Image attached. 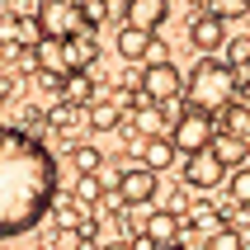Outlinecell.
<instances>
[{
	"mask_svg": "<svg viewBox=\"0 0 250 250\" xmlns=\"http://www.w3.org/2000/svg\"><path fill=\"white\" fill-rule=\"evenodd\" d=\"M57 208V161L33 132L0 137V236H24Z\"/></svg>",
	"mask_w": 250,
	"mask_h": 250,
	"instance_id": "cell-1",
	"label": "cell"
},
{
	"mask_svg": "<svg viewBox=\"0 0 250 250\" xmlns=\"http://www.w3.org/2000/svg\"><path fill=\"white\" fill-rule=\"evenodd\" d=\"M236 90H241V76L227 62H217V57H198L194 71H189V85H184V104L194 113H227L231 104H236Z\"/></svg>",
	"mask_w": 250,
	"mask_h": 250,
	"instance_id": "cell-2",
	"label": "cell"
},
{
	"mask_svg": "<svg viewBox=\"0 0 250 250\" xmlns=\"http://www.w3.org/2000/svg\"><path fill=\"white\" fill-rule=\"evenodd\" d=\"M33 24H38L42 38H52V42H71V38H81V33H95L90 0H38Z\"/></svg>",
	"mask_w": 250,
	"mask_h": 250,
	"instance_id": "cell-3",
	"label": "cell"
},
{
	"mask_svg": "<svg viewBox=\"0 0 250 250\" xmlns=\"http://www.w3.org/2000/svg\"><path fill=\"white\" fill-rule=\"evenodd\" d=\"M170 142H175V151H180L184 161H189V156H203V151H212V142H217V127H212V118H208V113L184 109V118L175 123Z\"/></svg>",
	"mask_w": 250,
	"mask_h": 250,
	"instance_id": "cell-4",
	"label": "cell"
},
{
	"mask_svg": "<svg viewBox=\"0 0 250 250\" xmlns=\"http://www.w3.org/2000/svg\"><path fill=\"white\" fill-rule=\"evenodd\" d=\"M184 76H180V66H175V62H151V66L142 71V81H137V90L146 99H151V104H175V99L184 95Z\"/></svg>",
	"mask_w": 250,
	"mask_h": 250,
	"instance_id": "cell-5",
	"label": "cell"
},
{
	"mask_svg": "<svg viewBox=\"0 0 250 250\" xmlns=\"http://www.w3.org/2000/svg\"><path fill=\"white\" fill-rule=\"evenodd\" d=\"M118 194H123L127 208H146V203L161 194V189H156V170H146L142 161L127 156V161H123V189H118Z\"/></svg>",
	"mask_w": 250,
	"mask_h": 250,
	"instance_id": "cell-6",
	"label": "cell"
},
{
	"mask_svg": "<svg viewBox=\"0 0 250 250\" xmlns=\"http://www.w3.org/2000/svg\"><path fill=\"white\" fill-rule=\"evenodd\" d=\"M222 180H231V175H227V166L217 161V151H203V156H189V161H184V184H194V189H217Z\"/></svg>",
	"mask_w": 250,
	"mask_h": 250,
	"instance_id": "cell-7",
	"label": "cell"
},
{
	"mask_svg": "<svg viewBox=\"0 0 250 250\" xmlns=\"http://www.w3.org/2000/svg\"><path fill=\"white\" fill-rule=\"evenodd\" d=\"M166 19H170V0H127L123 5V24L142 28V33H156Z\"/></svg>",
	"mask_w": 250,
	"mask_h": 250,
	"instance_id": "cell-8",
	"label": "cell"
},
{
	"mask_svg": "<svg viewBox=\"0 0 250 250\" xmlns=\"http://www.w3.org/2000/svg\"><path fill=\"white\" fill-rule=\"evenodd\" d=\"M180 231H184V217H175V212H166V208H151V217L142 227V236L151 241L156 250H175L180 246Z\"/></svg>",
	"mask_w": 250,
	"mask_h": 250,
	"instance_id": "cell-9",
	"label": "cell"
},
{
	"mask_svg": "<svg viewBox=\"0 0 250 250\" xmlns=\"http://www.w3.org/2000/svg\"><path fill=\"white\" fill-rule=\"evenodd\" d=\"M227 24L217 19V14H198L194 24H189V47H198V52L208 57V52H217V47H227Z\"/></svg>",
	"mask_w": 250,
	"mask_h": 250,
	"instance_id": "cell-10",
	"label": "cell"
},
{
	"mask_svg": "<svg viewBox=\"0 0 250 250\" xmlns=\"http://www.w3.org/2000/svg\"><path fill=\"white\" fill-rule=\"evenodd\" d=\"M156 33H142V28H118V57L123 62H151V52H156Z\"/></svg>",
	"mask_w": 250,
	"mask_h": 250,
	"instance_id": "cell-11",
	"label": "cell"
},
{
	"mask_svg": "<svg viewBox=\"0 0 250 250\" xmlns=\"http://www.w3.org/2000/svg\"><path fill=\"white\" fill-rule=\"evenodd\" d=\"M95 62H99L95 33H81V38L66 42V71H71V76H90V66H95Z\"/></svg>",
	"mask_w": 250,
	"mask_h": 250,
	"instance_id": "cell-12",
	"label": "cell"
},
{
	"mask_svg": "<svg viewBox=\"0 0 250 250\" xmlns=\"http://www.w3.org/2000/svg\"><path fill=\"white\" fill-rule=\"evenodd\" d=\"M38 76H62V81L71 76L66 71V42H52V38L38 42Z\"/></svg>",
	"mask_w": 250,
	"mask_h": 250,
	"instance_id": "cell-13",
	"label": "cell"
},
{
	"mask_svg": "<svg viewBox=\"0 0 250 250\" xmlns=\"http://www.w3.org/2000/svg\"><path fill=\"white\" fill-rule=\"evenodd\" d=\"M212 151H217V161H222L227 170H241L250 161V146L241 137H231V132H217V142H212Z\"/></svg>",
	"mask_w": 250,
	"mask_h": 250,
	"instance_id": "cell-14",
	"label": "cell"
},
{
	"mask_svg": "<svg viewBox=\"0 0 250 250\" xmlns=\"http://www.w3.org/2000/svg\"><path fill=\"white\" fill-rule=\"evenodd\" d=\"M85 123L95 127V132H118V127L127 123V113H123V109H118V104L109 99V104H90V113H85Z\"/></svg>",
	"mask_w": 250,
	"mask_h": 250,
	"instance_id": "cell-15",
	"label": "cell"
},
{
	"mask_svg": "<svg viewBox=\"0 0 250 250\" xmlns=\"http://www.w3.org/2000/svg\"><path fill=\"white\" fill-rule=\"evenodd\" d=\"M175 142L170 137H151V142H142V166L146 170H170V161H175Z\"/></svg>",
	"mask_w": 250,
	"mask_h": 250,
	"instance_id": "cell-16",
	"label": "cell"
},
{
	"mask_svg": "<svg viewBox=\"0 0 250 250\" xmlns=\"http://www.w3.org/2000/svg\"><path fill=\"white\" fill-rule=\"evenodd\" d=\"M71 166H76V180H81V175H99V170H104V156H99L95 146H76V151H71Z\"/></svg>",
	"mask_w": 250,
	"mask_h": 250,
	"instance_id": "cell-17",
	"label": "cell"
},
{
	"mask_svg": "<svg viewBox=\"0 0 250 250\" xmlns=\"http://www.w3.org/2000/svg\"><path fill=\"white\" fill-rule=\"evenodd\" d=\"M81 113H90V109H81V104H66V99H62V104H57V109L47 113V123H52L57 132H66V127H76V123H85Z\"/></svg>",
	"mask_w": 250,
	"mask_h": 250,
	"instance_id": "cell-18",
	"label": "cell"
},
{
	"mask_svg": "<svg viewBox=\"0 0 250 250\" xmlns=\"http://www.w3.org/2000/svg\"><path fill=\"white\" fill-rule=\"evenodd\" d=\"M227 132L250 146V104H231V109H227Z\"/></svg>",
	"mask_w": 250,
	"mask_h": 250,
	"instance_id": "cell-19",
	"label": "cell"
},
{
	"mask_svg": "<svg viewBox=\"0 0 250 250\" xmlns=\"http://www.w3.org/2000/svg\"><path fill=\"white\" fill-rule=\"evenodd\" d=\"M227 66L231 71H250V38H231L227 42Z\"/></svg>",
	"mask_w": 250,
	"mask_h": 250,
	"instance_id": "cell-20",
	"label": "cell"
},
{
	"mask_svg": "<svg viewBox=\"0 0 250 250\" xmlns=\"http://www.w3.org/2000/svg\"><path fill=\"white\" fill-rule=\"evenodd\" d=\"M250 10V0H208V14H217V19H241V14Z\"/></svg>",
	"mask_w": 250,
	"mask_h": 250,
	"instance_id": "cell-21",
	"label": "cell"
},
{
	"mask_svg": "<svg viewBox=\"0 0 250 250\" xmlns=\"http://www.w3.org/2000/svg\"><path fill=\"white\" fill-rule=\"evenodd\" d=\"M76 198L95 208L99 198H104V184H99V175H81V180H76Z\"/></svg>",
	"mask_w": 250,
	"mask_h": 250,
	"instance_id": "cell-22",
	"label": "cell"
},
{
	"mask_svg": "<svg viewBox=\"0 0 250 250\" xmlns=\"http://www.w3.org/2000/svg\"><path fill=\"white\" fill-rule=\"evenodd\" d=\"M231 198H236L241 208H250V166H241V170H231Z\"/></svg>",
	"mask_w": 250,
	"mask_h": 250,
	"instance_id": "cell-23",
	"label": "cell"
},
{
	"mask_svg": "<svg viewBox=\"0 0 250 250\" xmlns=\"http://www.w3.org/2000/svg\"><path fill=\"white\" fill-rule=\"evenodd\" d=\"M208 250H246V231H236V227H227V231H217L212 236Z\"/></svg>",
	"mask_w": 250,
	"mask_h": 250,
	"instance_id": "cell-24",
	"label": "cell"
},
{
	"mask_svg": "<svg viewBox=\"0 0 250 250\" xmlns=\"http://www.w3.org/2000/svg\"><path fill=\"white\" fill-rule=\"evenodd\" d=\"M104 250H132V241H109Z\"/></svg>",
	"mask_w": 250,
	"mask_h": 250,
	"instance_id": "cell-25",
	"label": "cell"
},
{
	"mask_svg": "<svg viewBox=\"0 0 250 250\" xmlns=\"http://www.w3.org/2000/svg\"><path fill=\"white\" fill-rule=\"evenodd\" d=\"M90 5H95V10H99V5H109V0H90Z\"/></svg>",
	"mask_w": 250,
	"mask_h": 250,
	"instance_id": "cell-26",
	"label": "cell"
},
{
	"mask_svg": "<svg viewBox=\"0 0 250 250\" xmlns=\"http://www.w3.org/2000/svg\"><path fill=\"white\" fill-rule=\"evenodd\" d=\"M175 250H184V246H175Z\"/></svg>",
	"mask_w": 250,
	"mask_h": 250,
	"instance_id": "cell-27",
	"label": "cell"
},
{
	"mask_svg": "<svg viewBox=\"0 0 250 250\" xmlns=\"http://www.w3.org/2000/svg\"><path fill=\"white\" fill-rule=\"evenodd\" d=\"M10 5H14V0H10Z\"/></svg>",
	"mask_w": 250,
	"mask_h": 250,
	"instance_id": "cell-28",
	"label": "cell"
}]
</instances>
